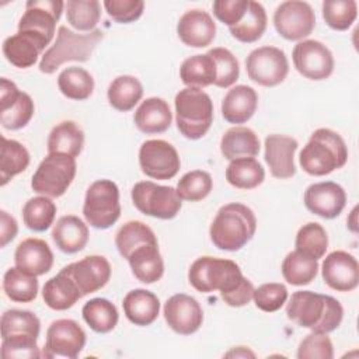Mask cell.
Segmentation results:
<instances>
[{
    "label": "cell",
    "instance_id": "21",
    "mask_svg": "<svg viewBox=\"0 0 359 359\" xmlns=\"http://www.w3.org/2000/svg\"><path fill=\"white\" fill-rule=\"evenodd\" d=\"M304 205L311 213L323 219H335L346 205V194L337 182H316L304 191Z\"/></svg>",
    "mask_w": 359,
    "mask_h": 359
},
{
    "label": "cell",
    "instance_id": "1",
    "mask_svg": "<svg viewBox=\"0 0 359 359\" xmlns=\"http://www.w3.org/2000/svg\"><path fill=\"white\" fill-rule=\"evenodd\" d=\"M188 280L201 293L219 290L222 300L230 307H243L252 299L254 286L243 275L240 266L224 258L201 257L192 262Z\"/></svg>",
    "mask_w": 359,
    "mask_h": 359
},
{
    "label": "cell",
    "instance_id": "6",
    "mask_svg": "<svg viewBox=\"0 0 359 359\" xmlns=\"http://www.w3.org/2000/svg\"><path fill=\"white\" fill-rule=\"evenodd\" d=\"M102 38L104 32L101 29H94L87 34H76L67 27L60 25L56 34V41L45 50L38 67L42 73L52 74L66 62H87Z\"/></svg>",
    "mask_w": 359,
    "mask_h": 359
},
{
    "label": "cell",
    "instance_id": "13",
    "mask_svg": "<svg viewBox=\"0 0 359 359\" xmlns=\"http://www.w3.org/2000/svg\"><path fill=\"white\" fill-rule=\"evenodd\" d=\"M276 32L287 41H302L307 38L316 27V14L311 6L300 0L280 3L273 13Z\"/></svg>",
    "mask_w": 359,
    "mask_h": 359
},
{
    "label": "cell",
    "instance_id": "10",
    "mask_svg": "<svg viewBox=\"0 0 359 359\" xmlns=\"http://www.w3.org/2000/svg\"><path fill=\"white\" fill-rule=\"evenodd\" d=\"M132 201L135 208L156 219L168 220L175 217L182 206V199L172 187L158 185L151 181H140L132 188Z\"/></svg>",
    "mask_w": 359,
    "mask_h": 359
},
{
    "label": "cell",
    "instance_id": "56",
    "mask_svg": "<svg viewBox=\"0 0 359 359\" xmlns=\"http://www.w3.org/2000/svg\"><path fill=\"white\" fill-rule=\"evenodd\" d=\"M356 212H358V206H355L353 208V210L351 212V217L348 219V227L353 231V233H356L358 231V222H356Z\"/></svg>",
    "mask_w": 359,
    "mask_h": 359
},
{
    "label": "cell",
    "instance_id": "23",
    "mask_svg": "<svg viewBox=\"0 0 359 359\" xmlns=\"http://www.w3.org/2000/svg\"><path fill=\"white\" fill-rule=\"evenodd\" d=\"M178 38L189 48H206L216 36V24L205 10H189L177 24Z\"/></svg>",
    "mask_w": 359,
    "mask_h": 359
},
{
    "label": "cell",
    "instance_id": "47",
    "mask_svg": "<svg viewBox=\"0 0 359 359\" xmlns=\"http://www.w3.org/2000/svg\"><path fill=\"white\" fill-rule=\"evenodd\" d=\"M358 17L355 0H325L323 3V18L335 31H346Z\"/></svg>",
    "mask_w": 359,
    "mask_h": 359
},
{
    "label": "cell",
    "instance_id": "4",
    "mask_svg": "<svg viewBox=\"0 0 359 359\" xmlns=\"http://www.w3.org/2000/svg\"><path fill=\"white\" fill-rule=\"evenodd\" d=\"M254 212L243 203L231 202L222 206L209 229L212 243L224 251L241 250L255 234Z\"/></svg>",
    "mask_w": 359,
    "mask_h": 359
},
{
    "label": "cell",
    "instance_id": "35",
    "mask_svg": "<svg viewBox=\"0 0 359 359\" xmlns=\"http://www.w3.org/2000/svg\"><path fill=\"white\" fill-rule=\"evenodd\" d=\"M227 182L238 189H254L265 180V170L254 157L230 160L226 168Z\"/></svg>",
    "mask_w": 359,
    "mask_h": 359
},
{
    "label": "cell",
    "instance_id": "44",
    "mask_svg": "<svg viewBox=\"0 0 359 359\" xmlns=\"http://www.w3.org/2000/svg\"><path fill=\"white\" fill-rule=\"evenodd\" d=\"M56 205L49 196H34L22 208L24 224L32 231L48 230L55 220Z\"/></svg>",
    "mask_w": 359,
    "mask_h": 359
},
{
    "label": "cell",
    "instance_id": "29",
    "mask_svg": "<svg viewBox=\"0 0 359 359\" xmlns=\"http://www.w3.org/2000/svg\"><path fill=\"white\" fill-rule=\"evenodd\" d=\"M87 224L74 215L62 216L52 230V238L56 247L66 254L81 251L88 241Z\"/></svg>",
    "mask_w": 359,
    "mask_h": 359
},
{
    "label": "cell",
    "instance_id": "38",
    "mask_svg": "<svg viewBox=\"0 0 359 359\" xmlns=\"http://www.w3.org/2000/svg\"><path fill=\"white\" fill-rule=\"evenodd\" d=\"M81 314L87 325L98 334H107L112 331L119 320V314L115 304L108 299L102 297L88 300L83 306Z\"/></svg>",
    "mask_w": 359,
    "mask_h": 359
},
{
    "label": "cell",
    "instance_id": "42",
    "mask_svg": "<svg viewBox=\"0 0 359 359\" xmlns=\"http://www.w3.org/2000/svg\"><path fill=\"white\" fill-rule=\"evenodd\" d=\"M266 21L268 20L264 6L258 1L250 0L248 10L243 20L238 24L230 27L229 29L233 38H236L237 41L243 43H252L264 35L266 29Z\"/></svg>",
    "mask_w": 359,
    "mask_h": 359
},
{
    "label": "cell",
    "instance_id": "9",
    "mask_svg": "<svg viewBox=\"0 0 359 359\" xmlns=\"http://www.w3.org/2000/svg\"><path fill=\"white\" fill-rule=\"evenodd\" d=\"M83 215L86 222L95 229H108L121 216L119 189L111 180L94 181L84 198Z\"/></svg>",
    "mask_w": 359,
    "mask_h": 359
},
{
    "label": "cell",
    "instance_id": "3",
    "mask_svg": "<svg viewBox=\"0 0 359 359\" xmlns=\"http://www.w3.org/2000/svg\"><path fill=\"white\" fill-rule=\"evenodd\" d=\"M1 356L10 358H39L38 337L41 331L39 318L28 310H6L0 320Z\"/></svg>",
    "mask_w": 359,
    "mask_h": 359
},
{
    "label": "cell",
    "instance_id": "16",
    "mask_svg": "<svg viewBox=\"0 0 359 359\" xmlns=\"http://www.w3.org/2000/svg\"><path fill=\"white\" fill-rule=\"evenodd\" d=\"M292 59L296 70L310 80H325L334 72V56L320 41L304 39L294 45Z\"/></svg>",
    "mask_w": 359,
    "mask_h": 359
},
{
    "label": "cell",
    "instance_id": "26",
    "mask_svg": "<svg viewBox=\"0 0 359 359\" xmlns=\"http://www.w3.org/2000/svg\"><path fill=\"white\" fill-rule=\"evenodd\" d=\"M133 121L136 128L146 135L163 133L171 126L172 114L167 101L150 97L137 107Z\"/></svg>",
    "mask_w": 359,
    "mask_h": 359
},
{
    "label": "cell",
    "instance_id": "51",
    "mask_svg": "<svg viewBox=\"0 0 359 359\" xmlns=\"http://www.w3.org/2000/svg\"><path fill=\"white\" fill-rule=\"evenodd\" d=\"M299 359H332L334 346L327 334L313 332L306 335L297 348Z\"/></svg>",
    "mask_w": 359,
    "mask_h": 359
},
{
    "label": "cell",
    "instance_id": "7",
    "mask_svg": "<svg viewBox=\"0 0 359 359\" xmlns=\"http://www.w3.org/2000/svg\"><path fill=\"white\" fill-rule=\"evenodd\" d=\"M175 122L180 133L198 140L208 133L213 123V102L203 90L185 87L175 95Z\"/></svg>",
    "mask_w": 359,
    "mask_h": 359
},
{
    "label": "cell",
    "instance_id": "11",
    "mask_svg": "<svg viewBox=\"0 0 359 359\" xmlns=\"http://www.w3.org/2000/svg\"><path fill=\"white\" fill-rule=\"evenodd\" d=\"M63 8L65 3L60 0H28L25 13L18 21V32L29 34L48 46Z\"/></svg>",
    "mask_w": 359,
    "mask_h": 359
},
{
    "label": "cell",
    "instance_id": "43",
    "mask_svg": "<svg viewBox=\"0 0 359 359\" xmlns=\"http://www.w3.org/2000/svg\"><path fill=\"white\" fill-rule=\"evenodd\" d=\"M318 272V262L299 251L289 252L282 262V275L285 280L294 286L311 283Z\"/></svg>",
    "mask_w": 359,
    "mask_h": 359
},
{
    "label": "cell",
    "instance_id": "17",
    "mask_svg": "<svg viewBox=\"0 0 359 359\" xmlns=\"http://www.w3.org/2000/svg\"><path fill=\"white\" fill-rule=\"evenodd\" d=\"M35 112L32 98L20 91L15 83L3 77L0 80V123L4 129L18 130L29 123Z\"/></svg>",
    "mask_w": 359,
    "mask_h": 359
},
{
    "label": "cell",
    "instance_id": "34",
    "mask_svg": "<svg viewBox=\"0 0 359 359\" xmlns=\"http://www.w3.org/2000/svg\"><path fill=\"white\" fill-rule=\"evenodd\" d=\"M216 63L209 53L194 55L185 59L180 67V77L187 87L205 88L216 81Z\"/></svg>",
    "mask_w": 359,
    "mask_h": 359
},
{
    "label": "cell",
    "instance_id": "2",
    "mask_svg": "<svg viewBox=\"0 0 359 359\" xmlns=\"http://www.w3.org/2000/svg\"><path fill=\"white\" fill-rule=\"evenodd\" d=\"M286 316L303 328L328 334L339 327L344 318V309L332 296L311 290H297L286 306Z\"/></svg>",
    "mask_w": 359,
    "mask_h": 359
},
{
    "label": "cell",
    "instance_id": "14",
    "mask_svg": "<svg viewBox=\"0 0 359 359\" xmlns=\"http://www.w3.org/2000/svg\"><path fill=\"white\" fill-rule=\"evenodd\" d=\"M86 332L80 324L70 318L53 321L46 331L43 358L76 359L86 345Z\"/></svg>",
    "mask_w": 359,
    "mask_h": 359
},
{
    "label": "cell",
    "instance_id": "46",
    "mask_svg": "<svg viewBox=\"0 0 359 359\" xmlns=\"http://www.w3.org/2000/svg\"><path fill=\"white\" fill-rule=\"evenodd\" d=\"M294 247L296 251L318 261L325 255L328 248V236L325 229L316 222L303 224L296 234Z\"/></svg>",
    "mask_w": 359,
    "mask_h": 359
},
{
    "label": "cell",
    "instance_id": "25",
    "mask_svg": "<svg viewBox=\"0 0 359 359\" xmlns=\"http://www.w3.org/2000/svg\"><path fill=\"white\" fill-rule=\"evenodd\" d=\"M258 94L250 86L231 87L222 101V115L229 123H245L255 114Z\"/></svg>",
    "mask_w": 359,
    "mask_h": 359
},
{
    "label": "cell",
    "instance_id": "5",
    "mask_svg": "<svg viewBox=\"0 0 359 359\" xmlns=\"http://www.w3.org/2000/svg\"><path fill=\"white\" fill-rule=\"evenodd\" d=\"M348 161V147L337 132L316 129L299 156V163L309 175L323 177L342 168Z\"/></svg>",
    "mask_w": 359,
    "mask_h": 359
},
{
    "label": "cell",
    "instance_id": "37",
    "mask_svg": "<svg viewBox=\"0 0 359 359\" xmlns=\"http://www.w3.org/2000/svg\"><path fill=\"white\" fill-rule=\"evenodd\" d=\"M107 97L112 108L121 112H128L142 100L143 86L135 76H118L111 81Z\"/></svg>",
    "mask_w": 359,
    "mask_h": 359
},
{
    "label": "cell",
    "instance_id": "39",
    "mask_svg": "<svg viewBox=\"0 0 359 359\" xmlns=\"http://www.w3.org/2000/svg\"><path fill=\"white\" fill-rule=\"evenodd\" d=\"M57 87L66 98L84 101L94 91V79L86 69L70 66L57 76Z\"/></svg>",
    "mask_w": 359,
    "mask_h": 359
},
{
    "label": "cell",
    "instance_id": "53",
    "mask_svg": "<svg viewBox=\"0 0 359 359\" xmlns=\"http://www.w3.org/2000/svg\"><path fill=\"white\" fill-rule=\"evenodd\" d=\"M248 6L250 0H216L212 7L215 17L230 28L243 20Z\"/></svg>",
    "mask_w": 359,
    "mask_h": 359
},
{
    "label": "cell",
    "instance_id": "20",
    "mask_svg": "<svg viewBox=\"0 0 359 359\" xmlns=\"http://www.w3.org/2000/svg\"><path fill=\"white\" fill-rule=\"evenodd\" d=\"M63 271L74 280L81 296L102 289L111 278V265L102 255L84 257L63 266Z\"/></svg>",
    "mask_w": 359,
    "mask_h": 359
},
{
    "label": "cell",
    "instance_id": "18",
    "mask_svg": "<svg viewBox=\"0 0 359 359\" xmlns=\"http://www.w3.org/2000/svg\"><path fill=\"white\" fill-rule=\"evenodd\" d=\"M168 327L180 335L196 332L203 323V310L196 299L185 293L171 296L163 310Z\"/></svg>",
    "mask_w": 359,
    "mask_h": 359
},
{
    "label": "cell",
    "instance_id": "28",
    "mask_svg": "<svg viewBox=\"0 0 359 359\" xmlns=\"http://www.w3.org/2000/svg\"><path fill=\"white\" fill-rule=\"evenodd\" d=\"M45 48L46 45L35 36L25 32H17L15 35L4 39L3 55L13 66L18 69H28L36 63Z\"/></svg>",
    "mask_w": 359,
    "mask_h": 359
},
{
    "label": "cell",
    "instance_id": "12",
    "mask_svg": "<svg viewBox=\"0 0 359 359\" xmlns=\"http://www.w3.org/2000/svg\"><path fill=\"white\" fill-rule=\"evenodd\" d=\"M250 80L264 87L280 84L289 73V62L285 52L276 46L254 49L245 59Z\"/></svg>",
    "mask_w": 359,
    "mask_h": 359
},
{
    "label": "cell",
    "instance_id": "8",
    "mask_svg": "<svg viewBox=\"0 0 359 359\" xmlns=\"http://www.w3.org/2000/svg\"><path fill=\"white\" fill-rule=\"evenodd\" d=\"M76 158L62 153H48L32 175L34 192L49 198L62 196L76 177Z\"/></svg>",
    "mask_w": 359,
    "mask_h": 359
},
{
    "label": "cell",
    "instance_id": "54",
    "mask_svg": "<svg viewBox=\"0 0 359 359\" xmlns=\"http://www.w3.org/2000/svg\"><path fill=\"white\" fill-rule=\"evenodd\" d=\"M18 233L17 220L6 210H0V247L4 248Z\"/></svg>",
    "mask_w": 359,
    "mask_h": 359
},
{
    "label": "cell",
    "instance_id": "30",
    "mask_svg": "<svg viewBox=\"0 0 359 359\" xmlns=\"http://www.w3.org/2000/svg\"><path fill=\"white\" fill-rule=\"evenodd\" d=\"M133 276L142 283H154L164 273V261L158 251V244H143L128 258Z\"/></svg>",
    "mask_w": 359,
    "mask_h": 359
},
{
    "label": "cell",
    "instance_id": "32",
    "mask_svg": "<svg viewBox=\"0 0 359 359\" xmlns=\"http://www.w3.org/2000/svg\"><path fill=\"white\" fill-rule=\"evenodd\" d=\"M220 151L227 160L255 157L259 153V139L252 129L234 126L227 129L222 136Z\"/></svg>",
    "mask_w": 359,
    "mask_h": 359
},
{
    "label": "cell",
    "instance_id": "45",
    "mask_svg": "<svg viewBox=\"0 0 359 359\" xmlns=\"http://www.w3.org/2000/svg\"><path fill=\"white\" fill-rule=\"evenodd\" d=\"M66 20L77 31L91 32L101 18V4L97 0H67Z\"/></svg>",
    "mask_w": 359,
    "mask_h": 359
},
{
    "label": "cell",
    "instance_id": "55",
    "mask_svg": "<svg viewBox=\"0 0 359 359\" xmlns=\"http://www.w3.org/2000/svg\"><path fill=\"white\" fill-rule=\"evenodd\" d=\"M226 356H234V358H248L250 356V358H254L255 353L251 352L250 349H247L245 346H237L233 351L227 352Z\"/></svg>",
    "mask_w": 359,
    "mask_h": 359
},
{
    "label": "cell",
    "instance_id": "36",
    "mask_svg": "<svg viewBox=\"0 0 359 359\" xmlns=\"http://www.w3.org/2000/svg\"><path fill=\"white\" fill-rule=\"evenodd\" d=\"M29 165V153L27 147L14 140L1 136L0 146V185L4 187L13 177L25 171Z\"/></svg>",
    "mask_w": 359,
    "mask_h": 359
},
{
    "label": "cell",
    "instance_id": "15",
    "mask_svg": "<svg viewBox=\"0 0 359 359\" xmlns=\"http://www.w3.org/2000/svg\"><path fill=\"white\" fill-rule=\"evenodd\" d=\"M139 165L153 180H171L181 167L178 151L172 144L161 139L146 140L139 149Z\"/></svg>",
    "mask_w": 359,
    "mask_h": 359
},
{
    "label": "cell",
    "instance_id": "24",
    "mask_svg": "<svg viewBox=\"0 0 359 359\" xmlns=\"http://www.w3.org/2000/svg\"><path fill=\"white\" fill-rule=\"evenodd\" d=\"M14 262L21 271L34 276H41L52 269L53 252L46 241L29 237L17 245Z\"/></svg>",
    "mask_w": 359,
    "mask_h": 359
},
{
    "label": "cell",
    "instance_id": "19",
    "mask_svg": "<svg viewBox=\"0 0 359 359\" xmlns=\"http://www.w3.org/2000/svg\"><path fill=\"white\" fill-rule=\"evenodd\" d=\"M321 275L328 287L337 292H351L359 285V264L352 254L337 250L324 258Z\"/></svg>",
    "mask_w": 359,
    "mask_h": 359
},
{
    "label": "cell",
    "instance_id": "31",
    "mask_svg": "<svg viewBox=\"0 0 359 359\" xmlns=\"http://www.w3.org/2000/svg\"><path fill=\"white\" fill-rule=\"evenodd\" d=\"M42 297L49 309L63 311L73 307L83 296L74 280L62 268L53 278L46 280L42 289Z\"/></svg>",
    "mask_w": 359,
    "mask_h": 359
},
{
    "label": "cell",
    "instance_id": "48",
    "mask_svg": "<svg viewBox=\"0 0 359 359\" xmlns=\"http://www.w3.org/2000/svg\"><path fill=\"white\" fill-rule=\"evenodd\" d=\"M213 187L209 172L203 170H194L181 177L177 184V194L182 201L198 202L205 199Z\"/></svg>",
    "mask_w": 359,
    "mask_h": 359
},
{
    "label": "cell",
    "instance_id": "27",
    "mask_svg": "<svg viewBox=\"0 0 359 359\" xmlns=\"http://www.w3.org/2000/svg\"><path fill=\"white\" fill-rule=\"evenodd\" d=\"M126 318L139 327L153 324L160 313L158 297L146 289H135L126 293L122 302Z\"/></svg>",
    "mask_w": 359,
    "mask_h": 359
},
{
    "label": "cell",
    "instance_id": "49",
    "mask_svg": "<svg viewBox=\"0 0 359 359\" xmlns=\"http://www.w3.org/2000/svg\"><path fill=\"white\" fill-rule=\"evenodd\" d=\"M216 63L215 86L220 88L231 87L240 76V66L236 56L226 48H213L208 52Z\"/></svg>",
    "mask_w": 359,
    "mask_h": 359
},
{
    "label": "cell",
    "instance_id": "50",
    "mask_svg": "<svg viewBox=\"0 0 359 359\" xmlns=\"http://www.w3.org/2000/svg\"><path fill=\"white\" fill-rule=\"evenodd\" d=\"M252 300L255 306L266 313L278 311L287 300V289L283 283H264L254 289Z\"/></svg>",
    "mask_w": 359,
    "mask_h": 359
},
{
    "label": "cell",
    "instance_id": "52",
    "mask_svg": "<svg viewBox=\"0 0 359 359\" xmlns=\"http://www.w3.org/2000/svg\"><path fill=\"white\" fill-rule=\"evenodd\" d=\"M102 6L107 14L119 24L136 21L144 10V3L142 0H105Z\"/></svg>",
    "mask_w": 359,
    "mask_h": 359
},
{
    "label": "cell",
    "instance_id": "33",
    "mask_svg": "<svg viewBox=\"0 0 359 359\" xmlns=\"http://www.w3.org/2000/svg\"><path fill=\"white\" fill-rule=\"evenodd\" d=\"M48 153H62L77 157L84 146V132L74 121L57 123L48 136Z\"/></svg>",
    "mask_w": 359,
    "mask_h": 359
},
{
    "label": "cell",
    "instance_id": "40",
    "mask_svg": "<svg viewBox=\"0 0 359 359\" xmlns=\"http://www.w3.org/2000/svg\"><path fill=\"white\" fill-rule=\"evenodd\" d=\"M143 244H158L154 231L139 220L126 222L115 236V245L119 254L128 259L129 255Z\"/></svg>",
    "mask_w": 359,
    "mask_h": 359
},
{
    "label": "cell",
    "instance_id": "22",
    "mask_svg": "<svg viewBox=\"0 0 359 359\" xmlns=\"http://www.w3.org/2000/svg\"><path fill=\"white\" fill-rule=\"evenodd\" d=\"M299 143L286 135H269L265 137V161L272 177L279 180L292 178L296 174L294 153Z\"/></svg>",
    "mask_w": 359,
    "mask_h": 359
},
{
    "label": "cell",
    "instance_id": "41",
    "mask_svg": "<svg viewBox=\"0 0 359 359\" xmlns=\"http://www.w3.org/2000/svg\"><path fill=\"white\" fill-rule=\"evenodd\" d=\"M38 279L20 268H8L3 276V290L6 296L17 303H29L36 299Z\"/></svg>",
    "mask_w": 359,
    "mask_h": 359
}]
</instances>
